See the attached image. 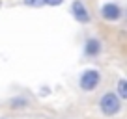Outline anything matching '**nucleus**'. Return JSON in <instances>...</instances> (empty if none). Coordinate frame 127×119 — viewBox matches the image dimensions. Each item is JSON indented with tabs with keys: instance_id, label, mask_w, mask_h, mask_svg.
<instances>
[{
	"instance_id": "nucleus-8",
	"label": "nucleus",
	"mask_w": 127,
	"mask_h": 119,
	"mask_svg": "<svg viewBox=\"0 0 127 119\" xmlns=\"http://www.w3.org/2000/svg\"><path fill=\"white\" fill-rule=\"evenodd\" d=\"M23 4L26 6V8H34V9H37V8H43L45 2H43V0H23Z\"/></svg>"
},
{
	"instance_id": "nucleus-1",
	"label": "nucleus",
	"mask_w": 127,
	"mask_h": 119,
	"mask_svg": "<svg viewBox=\"0 0 127 119\" xmlns=\"http://www.w3.org/2000/svg\"><path fill=\"white\" fill-rule=\"evenodd\" d=\"M99 110L105 117H114L122 112V99L116 95V91H107L99 99Z\"/></svg>"
},
{
	"instance_id": "nucleus-3",
	"label": "nucleus",
	"mask_w": 127,
	"mask_h": 119,
	"mask_svg": "<svg viewBox=\"0 0 127 119\" xmlns=\"http://www.w3.org/2000/svg\"><path fill=\"white\" fill-rule=\"evenodd\" d=\"M99 15L103 20H108V22H116L123 17V8L118 4V2H105L99 8Z\"/></svg>"
},
{
	"instance_id": "nucleus-6",
	"label": "nucleus",
	"mask_w": 127,
	"mask_h": 119,
	"mask_svg": "<svg viewBox=\"0 0 127 119\" xmlns=\"http://www.w3.org/2000/svg\"><path fill=\"white\" fill-rule=\"evenodd\" d=\"M8 106L11 108V110H24V108L30 106V99L24 95H15L11 97V99L8 100Z\"/></svg>"
},
{
	"instance_id": "nucleus-11",
	"label": "nucleus",
	"mask_w": 127,
	"mask_h": 119,
	"mask_svg": "<svg viewBox=\"0 0 127 119\" xmlns=\"http://www.w3.org/2000/svg\"><path fill=\"white\" fill-rule=\"evenodd\" d=\"M0 119H8V117H0Z\"/></svg>"
},
{
	"instance_id": "nucleus-10",
	"label": "nucleus",
	"mask_w": 127,
	"mask_h": 119,
	"mask_svg": "<svg viewBox=\"0 0 127 119\" xmlns=\"http://www.w3.org/2000/svg\"><path fill=\"white\" fill-rule=\"evenodd\" d=\"M123 15H125V20H127V11H123Z\"/></svg>"
},
{
	"instance_id": "nucleus-7",
	"label": "nucleus",
	"mask_w": 127,
	"mask_h": 119,
	"mask_svg": "<svg viewBox=\"0 0 127 119\" xmlns=\"http://www.w3.org/2000/svg\"><path fill=\"white\" fill-rule=\"evenodd\" d=\"M116 95L122 100H127V78H120L116 84Z\"/></svg>"
},
{
	"instance_id": "nucleus-9",
	"label": "nucleus",
	"mask_w": 127,
	"mask_h": 119,
	"mask_svg": "<svg viewBox=\"0 0 127 119\" xmlns=\"http://www.w3.org/2000/svg\"><path fill=\"white\" fill-rule=\"evenodd\" d=\"M45 6H49V8H58V6L64 4V0H43Z\"/></svg>"
},
{
	"instance_id": "nucleus-2",
	"label": "nucleus",
	"mask_w": 127,
	"mask_h": 119,
	"mask_svg": "<svg viewBox=\"0 0 127 119\" xmlns=\"http://www.w3.org/2000/svg\"><path fill=\"white\" fill-rule=\"evenodd\" d=\"M101 84V71L99 69H84L79 75V87L84 93H92L97 89V86Z\"/></svg>"
},
{
	"instance_id": "nucleus-5",
	"label": "nucleus",
	"mask_w": 127,
	"mask_h": 119,
	"mask_svg": "<svg viewBox=\"0 0 127 119\" xmlns=\"http://www.w3.org/2000/svg\"><path fill=\"white\" fill-rule=\"evenodd\" d=\"M82 52H84L86 58H97V56L103 52V43H101V39H97V37H88V39L84 41Z\"/></svg>"
},
{
	"instance_id": "nucleus-4",
	"label": "nucleus",
	"mask_w": 127,
	"mask_h": 119,
	"mask_svg": "<svg viewBox=\"0 0 127 119\" xmlns=\"http://www.w3.org/2000/svg\"><path fill=\"white\" fill-rule=\"evenodd\" d=\"M69 9H71V15H73V19H75L77 22H80V24H90L92 22L90 9L86 8V4H84L82 0H73Z\"/></svg>"
}]
</instances>
